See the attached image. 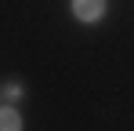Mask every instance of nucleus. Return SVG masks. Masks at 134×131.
Segmentation results:
<instances>
[{"label":"nucleus","instance_id":"1","mask_svg":"<svg viewBox=\"0 0 134 131\" xmlns=\"http://www.w3.org/2000/svg\"><path fill=\"white\" fill-rule=\"evenodd\" d=\"M72 15L80 22H98L105 15V0H72Z\"/></svg>","mask_w":134,"mask_h":131},{"label":"nucleus","instance_id":"2","mask_svg":"<svg viewBox=\"0 0 134 131\" xmlns=\"http://www.w3.org/2000/svg\"><path fill=\"white\" fill-rule=\"evenodd\" d=\"M0 131H22V113L15 106H0Z\"/></svg>","mask_w":134,"mask_h":131},{"label":"nucleus","instance_id":"3","mask_svg":"<svg viewBox=\"0 0 134 131\" xmlns=\"http://www.w3.org/2000/svg\"><path fill=\"white\" fill-rule=\"evenodd\" d=\"M4 98H11V102L22 98V84H18V80H7V84H4Z\"/></svg>","mask_w":134,"mask_h":131}]
</instances>
